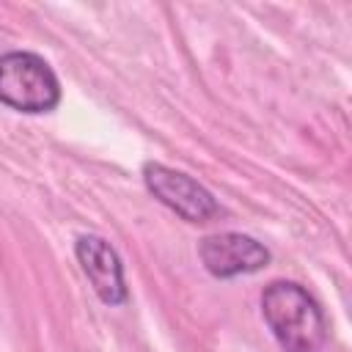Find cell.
Listing matches in <instances>:
<instances>
[{"mask_svg": "<svg viewBox=\"0 0 352 352\" xmlns=\"http://www.w3.org/2000/svg\"><path fill=\"white\" fill-rule=\"evenodd\" d=\"M143 184L162 206H168L187 223H206L220 214V204L201 182L162 162L143 165Z\"/></svg>", "mask_w": 352, "mask_h": 352, "instance_id": "cell-3", "label": "cell"}, {"mask_svg": "<svg viewBox=\"0 0 352 352\" xmlns=\"http://www.w3.org/2000/svg\"><path fill=\"white\" fill-rule=\"evenodd\" d=\"M74 256L104 305H124L129 300L121 256L107 239L99 234H82L74 242Z\"/></svg>", "mask_w": 352, "mask_h": 352, "instance_id": "cell-5", "label": "cell"}, {"mask_svg": "<svg viewBox=\"0 0 352 352\" xmlns=\"http://www.w3.org/2000/svg\"><path fill=\"white\" fill-rule=\"evenodd\" d=\"M261 316L283 352H322L330 336L322 305L294 280H272L261 292Z\"/></svg>", "mask_w": 352, "mask_h": 352, "instance_id": "cell-1", "label": "cell"}, {"mask_svg": "<svg viewBox=\"0 0 352 352\" xmlns=\"http://www.w3.org/2000/svg\"><path fill=\"white\" fill-rule=\"evenodd\" d=\"M198 258L204 270L214 278H236V275H253L270 264V250L239 231H223L204 236L198 245Z\"/></svg>", "mask_w": 352, "mask_h": 352, "instance_id": "cell-4", "label": "cell"}, {"mask_svg": "<svg viewBox=\"0 0 352 352\" xmlns=\"http://www.w3.org/2000/svg\"><path fill=\"white\" fill-rule=\"evenodd\" d=\"M60 102V82L52 66L28 50L0 55V104L19 113H50Z\"/></svg>", "mask_w": 352, "mask_h": 352, "instance_id": "cell-2", "label": "cell"}]
</instances>
